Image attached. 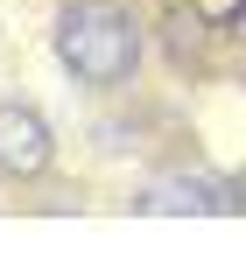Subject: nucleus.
<instances>
[{"label": "nucleus", "mask_w": 246, "mask_h": 253, "mask_svg": "<svg viewBox=\"0 0 246 253\" xmlns=\"http://www.w3.org/2000/svg\"><path fill=\"white\" fill-rule=\"evenodd\" d=\"M134 211H148V218H232V211H246V183L218 176V169H183V176L148 183L134 197Z\"/></svg>", "instance_id": "f03ea898"}, {"label": "nucleus", "mask_w": 246, "mask_h": 253, "mask_svg": "<svg viewBox=\"0 0 246 253\" xmlns=\"http://www.w3.org/2000/svg\"><path fill=\"white\" fill-rule=\"evenodd\" d=\"M56 162V126L21 106V99H0V183H36Z\"/></svg>", "instance_id": "7ed1b4c3"}, {"label": "nucleus", "mask_w": 246, "mask_h": 253, "mask_svg": "<svg viewBox=\"0 0 246 253\" xmlns=\"http://www.w3.org/2000/svg\"><path fill=\"white\" fill-rule=\"evenodd\" d=\"M56 63H64V78H78L84 91H120L134 84L141 71V21L120 7V0H71L64 14H56Z\"/></svg>", "instance_id": "f257e3e1"}, {"label": "nucleus", "mask_w": 246, "mask_h": 253, "mask_svg": "<svg viewBox=\"0 0 246 253\" xmlns=\"http://www.w3.org/2000/svg\"><path fill=\"white\" fill-rule=\"evenodd\" d=\"M225 36H232V42H246V0H232V14H225Z\"/></svg>", "instance_id": "20e7f679"}]
</instances>
